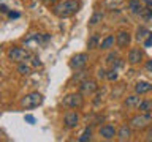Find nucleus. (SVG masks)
I'll list each match as a JSON object with an SVG mask.
<instances>
[{
    "label": "nucleus",
    "mask_w": 152,
    "mask_h": 142,
    "mask_svg": "<svg viewBox=\"0 0 152 142\" xmlns=\"http://www.w3.org/2000/svg\"><path fill=\"white\" fill-rule=\"evenodd\" d=\"M130 41H132V35L125 30H121L116 35V44L119 47H127L128 44H130Z\"/></svg>",
    "instance_id": "11"
},
{
    "label": "nucleus",
    "mask_w": 152,
    "mask_h": 142,
    "mask_svg": "<svg viewBox=\"0 0 152 142\" xmlns=\"http://www.w3.org/2000/svg\"><path fill=\"white\" fill-rule=\"evenodd\" d=\"M103 92L102 93H97V95H95V99H94V106H100V103H102L103 101Z\"/></svg>",
    "instance_id": "26"
},
{
    "label": "nucleus",
    "mask_w": 152,
    "mask_h": 142,
    "mask_svg": "<svg viewBox=\"0 0 152 142\" xmlns=\"http://www.w3.org/2000/svg\"><path fill=\"white\" fill-rule=\"evenodd\" d=\"M98 90V84L97 80L94 79H84L83 82L79 84V92L84 95V96H89V95H94Z\"/></svg>",
    "instance_id": "7"
},
{
    "label": "nucleus",
    "mask_w": 152,
    "mask_h": 142,
    "mask_svg": "<svg viewBox=\"0 0 152 142\" xmlns=\"http://www.w3.org/2000/svg\"><path fill=\"white\" fill-rule=\"evenodd\" d=\"M128 8H130V11L133 14H136V16H140V14L144 11L142 2H140V0H130V2H128Z\"/></svg>",
    "instance_id": "12"
},
{
    "label": "nucleus",
    "mask_w": 152,
    "mask_h": 142,
    "mask_svg": "<svg viewBox=\"0 0 152 142\" xmlns=\"http://www.w3.org/2000/svg\"><path fill=\"white\" fill-rule=\"evenodd\" d=\"M87 60H89V55L86 54V52H79V54L71 57L70 68L71 70H83V68H86V65H87Z\"/></svg>",
    "instance_id": "6"
},
{
    "label": "nucleus",
    "mask_w": 152,
    "mask_h": 142,
    "mask_svg": "<svg viewBox=\"0 0 152 142\" xmlns=\"http://www.w3.org/2000/svg\"><path fill=\"white\" fill-rule=\"evenodd\" d=\"M98 133H100V136H102L103 139H106V141H113L114 137L117 136V130L113 125H103V126H100Z\"/></svg>",
    "instance_id": "9"
},
{
    "label": "nucleus",
    "mask_w": 152,
    "mask_h": 142,
    "mask_svg": "<svg viewBox=\"0 0 152 142\" xmlns=\"http://www.w3.org/2000/svg\"><path fill=\"white\" fill-rule=\"evenodd\" d=\"M146 70L149 71V73H152V60H147V63H146Z\"/></svg>",
    "instance_id": "32"
},
{
    "label": "nucleus",
    "mask_w": 152,
    "mask_h": 142,
    "mask_svg": "<svg viewBox=\"0 0 152 142\" xmlns=\"http://www.w3.org/2000/svg\"><path fill=\"white\" fill-rule=\"evenodd\" d=\"M117 78H119V74H117L116 68H113L111 71H108V73H106V79L108 80H117Z\"/></svg>",
    "instance_id": "25"
},
{
    "label": "nucleus",
    "mask_w": 152,
    "mask_h": 142,
    "mask_svg": "<svg viewBox=\"0 0 152 142\" xmlns=\"http://www.w3.org/2000/svg\"><path fill=\"white\" fill-rule=\"evenodd\" d=\"M130 136H132V126L124 125V126H121V130L117 131V139L121 142L128 141V139H130Z\"/></svg>",
    "instance_id": "13"
},
{
    "label": "nucleus",
    "mask_w": 152,
    "mask_h": 142,
    "mask_svg": "<svg viewBox=\"0 0 152 142\" xmlns=\"http://www.w3.org/2000/svg\"><path fill=\"white\" fill-rule=\"evenodd\" d=\"M149 35H151V32L147 30L146 27H140V28L136 30V40L140 41V43H144V41L147 40V36H149Z\"/></svg>",
    "instance_id": "18"
},
{
    "label": "nucleus",
    "mask_w": 152,
    "mask_h": 142,
    "mask_svg": "<svg viewBox=\"0 0 152 142\" xmlns=\"http://www.w3.org/2000/svg\"><path fill=\"white\" fill-rule=\"evenodd\" d=\"M151 125H152V114L141 112L140 115H135L130 120V126L135 128V130H146Z\"/></svg>",
    "instance_id": "3"
},
{
    "label": "nucleus",
    "mask_w": 152,
    "mask_h": 142,
    "mask_svg": "<svg viewBox=\"0 0 152 142\" xmlns=\"http://www.w3.org/2000/svg\"><path fill=\"white\" fill-rule=\"evenodd\" d=\"M124 103H125L127 107H138V106H140V103H141V99H140V96H138V93H136V95H130V96H127Z\"/></svg>",
    "instance_id": "16"
},
{
    "label": "nucleus",
    "mask_w": 152,
    "mask_h": 142,
    "mask_svg": "<svg viewBox=\"0 0 152 142\" xmlns=\"http://www.w3.org/2000/svg\"><path fill=\"white\" fill-rule=\"evenodd\" d=\"M8 16L11 17V19H18L19 16H21V14H19V13H13V11H10V13H8Z\"/></svg>",
    "instance_id": "31"
},
{
    "label": "nucleus",
    "mask_w": 152,
    "mask_h": 142,
    "mask_svg": "<svg viewBox=\"0 0 152 142\" xmlns=\"http://www.w3.org/2000/svg\"><path fill=\"white\" fill-rule=\"evenodd\" d=\"M26 122H28V123H35V117H33V115H28V114H27V115H26Z\"/></svg>",
    "instance_id": "30"
},
{
    "label": "nucleus",
    "mask_w": 152,
    "mask_h": 142,
    "mask_svg": "<svg viewBox=\"0 0 152 142\" xmlns=\"http://www.w3.org/2000/svg\"><path fill=\"white\" fill-rule=\"evenodd\" d=\"M147 136H149V137H147V141H152V128L149 130V133H147Z\"/></svg>",
    "instance_id": "36"
},
{
    "label": "nucleus",
    "mask_w": 152,
    "mask_h": 142,
    "mask_svg": "<svg viewBox=\"0 0 152 142\" xmlns=\"http://www.w3.org/2000/svg\"><path fill=\"white\" fill-rule=\"evenodd\" d=\"M114 43H116V38H114V35H108L104 40L100 43V49L102 51H108V49H111V47L114 46Z\"/></svg>",
    "instance_id": "15"
},
{
    "label": "nucleus",
    "mask_w": 152,
    "mask_h": 142,
    "mask_svg": "<svg viewBox=\"0 0 152 142\" xmlns=\"http://www.w3.org/2000/svg\"><path fill=\"white\" fill-rule=\"evenodd\" d=\"M64 125H65V128H68V130H75V128L79 125V114L73 112V111L66 112L64 115Z\"/></svg>",
    "instance_id": "8"
},
{
    "label": "nucleus",
    "mask_w": 152,
    "mask_h": 142,
    "mask_svg": "<svg viewBox=\"0 0 152 142\" xmlns=\"http://www.w3.org/2000/svg\"><path fill=\"white\" fill-rule=\"evenodd\" d=\"M144 47H152V33L147 36V40L144 41Z\"/></svg>",
    "instance_id": "28"
},
{
    "label": "nucleus",
    "mask_w": 152,
    "mask_h": 142,
    "mask_svg": "<svg viewBox=\"0 0 152 142\" xmlns=\"http://www.w3.org/2000/svg\"><path fill=\"white\" fill-rule=\"evenodd\" d=\"M41 3H45L46 7H51V5H56L57 2H59V0H40Z\"/></svg>",
    "instance_id": "27"
},
{
    "label": "nucleus",
    "mask_w": 152,
    "mask_h": 142,
    "mask_svg": "<svg viewBox=\"0 0 152 142\" xmlns=\"http://www.w3.org/2000/svg\"><path fill=\"white\" fill-rule=\"evenodd\" d=\"M78 141L79 142H87V141H92V130L87 126L86 130L83 131V134H81L79 137H78Z\"/></svg>",
    "instance_id": "21"
},
{
    "label": "nucleus",
    "mask_w": 152,
    "mask_h": 142,
    "mask_svg": "<svg viewBox=\"0 0 152 142\" xmlns=\"http://www.w3.org/2000/svg\"><path fill=\"white\" fill-rule=\"evenodd\" d=\"M142 57H144V54H142V51L140 49V47H132L130 52H128L127 60H128L130 65H138V63H141Z\"/></svg>",
    "instance_id": "10"
},
{
    "label": "nucleus",
    "mask_w": 152,
    "mask_h": 142,
    "mask_svg": "<svg viewBox=\"0 0 152 142\" xmlns=\"http://www.w3.org/2000/svg\"><path fill=\"white\" fill-rule=\"evenodd\" d=\"M98 79H106V71H104L103 68L98 70Z\"/></svg>",
    "instance_id": "29"
},
{
    "label": "nucleus",
    "mask_w": 152,
    "mask_h": 142,
    "mask_svg": "<svg viewBox=\"0 0 152 142\" xmlns=\"http://www.w3.org/2000/svg\"><path fill=\"white\" fill-rule=\"evenodd\" d=\"M8 59L11 62H16V63H22V62L30 59V52H28L27 49H24V47L14 46L8 51Z\"/></svg>",
    "instance_id": "5"
},
{
    "label": "nucleus",
    "mask_w": 152,
    "mask_h": 142,
    "mask_svg": "<svg viewBox=\"0 0 152 142\" xmlns=\"http://www.w3.org/2000/svg\"><path fill=\"white\" fill-rule=\"evenodd\" d=\"M84 79H87V73H86V71H79L78 74H75L73 78L70 79V82H71V84H73V82H78V84H81Z\"/></svg>",
    "instance_id": "22"
},
{
    "label": "nucleus",
    "mask_w": 152,
    "mask_h": 142,
    "mask_svg": "<svg viewBox=\"0 0 152 142\" xmlns=\"http://www.w3.org/2000/svg\"><path fill=\"white\" fill-rule=\"evenodd\" d=\"M138 109H140V112L152 114V101H151V99H141V103H140V106H138Z\"/></svg>",
    "instance_id": "17"
},
{
    "label": "nucleus",
    "mask_w": 152,
    "mask_h": 142,
    "mask_svg": "<svg viewBox=\"0 0 152 142\" xmlns=\"http://www.w3.org/2000/svg\"><path fill=\"white\" fill-rule=\"evenodd\" d=\"M98 46H100V44H98V36H97V35H94V36L89 40L87 47H89V49H95V47H98Z\"/></svg>",
    "instance_id": "24"
},
{
    "label": "nucleus",
    "mask_w": 152,
    "mask_h": 142,
    "mask_svg": "<svg viewBox=\"0 0 152 142\" xmlns=\"http://www.w3.org/2000/svg\"><path fill=\"white\" fill-rule=\"evenodd\" d=\"M43 95L38 93V92H32V93H27L26 96H22L21 99V106L24 109H35L38 106L43 104Z\"/></svg>",
    "instance_id": "2"
},
{
    "label": "nucleus",
    "mask_w": 152,
    "mask_h": 142,
    "mask_svg": "<svg viewBox=\"0 0 152 142\" xmlns=\"http://www.w3.org/2000/svg\"><path fill=\"white\" fill-rule=\"evenodd\" d=\"M79 9V2L78 0H62V2L56 3L52 7V14L60 19H66L71 17L78 13Z\"/></svg>",
    "instance_id": "1"
},
{
    "label": "nucleus",
    "mask_w": 152,
    "mask_h": 142,
    "mask_svg": "<svg viewBox=\"0 0 152 142\" xmlns=\"http://www.w3.org/2000/svg\"><path fill=\"white\" fill-rule=\"evenodd\" d=\"M40 65H41V62L35 57V59H33V66H40Z\"/></svg>",
    "instance_id": "33"
},
{
    "label": "nucleus",
    "mask_w": 152,
    "mask_h": 142,
    "mask_svg": "<svg viewBox=\"0 0 152 142\" xmlns=\"http://www.w3.org/2000/svg\"><path fill=\"white\" fill-rule=\"evenodd\" d=\"M84 95L83 93H70L66 95V96L62 99V104H64V107H68V109H79L83 107L84 104Z\"/></svg>",
    "instance_id": "4"
},
{
    "label": "nucleus",
    "mask_w": 152,
    "mask_h": 142,
    "mask_svg": "<svg viewBox=\"0 0 152 142\" xmlns=\"http://www.w3.org/2000/svg\"><path fill=\"white\" fill-rule=\"evenodd\" d=\"M103 17H104V14H103L102 11H97V13H94V16L90 17V21H89V25H90V27H94V25H98V24L103 21Z\"/></svg>",
    "instance_id": "20"
},
{
    "label": "nucleus",
    "mask_w": 152,
    "mask_h": 142,
    "mask_svg": "<svg viewBox=\"0 0 152 142\" xmlns=\"http://www.w3.org/2000/svg\"><path fill=\"white\" fill-rule=\"evenodd\" d=\"M103 5L108 9H117L119 7L124 5V0H103Z\"/></svg>",
    "instance_id": "19"
},
{
    "label": "nucleus",
    "mask_w": 152,
    "mask_h": 142,
    "mask_svg": "<svg viewBox=\"0 0 152 142\" xmlns=\"http://www.w3.org/2000/svg\"><path fill=\"white\" fill-rule=\"evenodd\" d=\"M152 90V84L149 82H142V80H140L136 85H135V92L138 95H142V93H149Z\"/></svg>",
    "instance_id": "14"
},
{
    "label": "nucleus",
    "mask_w": 152,
    "mask_h": 142,
    "mask_svg": "<svg viewBox=\"0 0 152 142\" xmlns=\"http://www.w3.org/2000/svg\"><path fill=\"white\" fill-rule=\"evenodd\" d=\"M18 73L21 76H28L30 74V66L26 65V62H22V63H19V66H18Z\"/></svg>",
    "instance_id": "23"
},
{
    "label": "nucleus",
    "mask_w": 152,
    "mask_h": 142,
    "mask_svg": "<svg viewBox=\"0 0 152 142\" xmlns=\"http://www.w3.org/2000/svg\"><path fill=\"white\" fill-rule=\"evenodd\" d=\"M0 11H3V13H10V11H8V8L5 7V5H0Z\"/></svg>",
    "instance_id": "35"
},
{
    "label": "nucleus",
    "mask_w": 152,
    "mask_h": 142,
    "mask_svg": "<svg viewBox=\"0 0 152 142\" xmlns=\"http://www.w3.org/2000/svg\"><path fill=\"white\" fill-rule=\"evenodd\" d=\"M0 76H2V71H0Z\"/></svg>",
    "instance_id": "37"
},
{
    "label": "nucleus",
    "mask_w": 152,
    "mask_h": 142,
    "mask_svg": "<svg viewBox=\"0 0 152 142\" xmlns=\"http://www.w3.org/2000/svg\"><path fill=\"white\" fill-rule=\"evenodd\" d=\"M144 3L147 5V8H149V9H152V0H144Z\"/></svg>",
    "instance_id": "34"
}]
</instances>
